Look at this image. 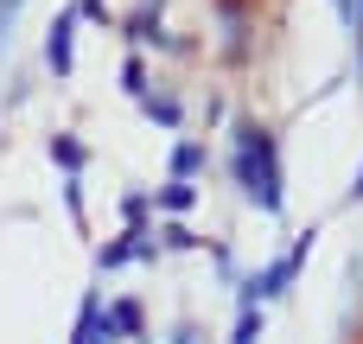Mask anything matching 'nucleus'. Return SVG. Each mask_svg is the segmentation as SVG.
Segmentation results:
<instances>
[{"label": "nucleus", "instance_id": "1", "mask_svg": "<svg viewBox=\"0 0 363 344\" xmlns=\"http://www.w3.org/2000/svg\"><path fill=\"white\" fill-rule=\"evenodd\" d=\"M236 172H242V185H255V204H262V211H281V166H274V140H268L255 121H242Z\"/></svg>", "mask_w": 363, "mask_h": 344}, {"label": "nucleus", "instance_id": "2", "mask_svg": "<svg viewBox=\"0 0 363 344\" xmlns=\"http://www.w3.org/2000/svg\"><path fill=\"white\" fill-rule=\"evenodd\" d=\"M51 70H57V77L70 70V13H64V19H57V32H51Z\"/></svg>", "mask_w": 363, "mask_h": 344}, {"label": "nucleus", "instance_id": "3", "mask_svg": "<svg viewBox=\"0 0 363 344\" xmlns=\"http://www.w3.org/2000/svg\"><path fill=\"white\" fill-rule=\"evenodd\" d=\"M262 338V319H255V313H242V326H236V344H255Z\"/></svg>", "mask_w": 363, "mask_h": 344}, {"label": "nucleus", "instance_id": "4", "mask_svg": "<svg viewBox=\"0 0 363 344\" xmlns=\"http://www.w3.org/2000/svg\"><path fill=\"white\" fill-rule=\"evenodd\" d=\"M351 198H363V172H357V185H351Z\"/></svg>", "mask_w": 363, "mask_h": 344}, {"label": "nucleus", "instance_id": "5", "mask_svg": "<svg viewBox=\"0 0 363 344\" xmlns=\"http://www.w3.org/2000/svg\"><path fill=\"white\" fill-rule=\"evenodd\" d=\"M6 6H19V0H6Z\"/></svg>", "mask_w": 363, "mask_h": 344}]
</instances>
